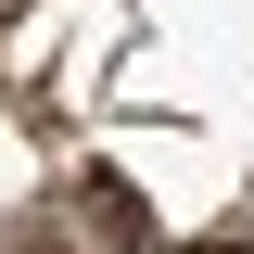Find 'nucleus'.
I'll list each match as a JSON object with an SVG mask.
<instances>
[{
    "label": "nucleus",
    "mask_w": 254,
    "mask_h": 254,
    "mask_svg": "<svg viewBox=\"0 0 254 254\" xmlns=\"http://www.w3.org/2000/svg\"><path fill=\"white\" fill-rule=\"evenodd\" d=\"M26 13H38V0H0V38H13V26H26Z\"/></svg>",
    "instance_id": "3"
},
{
    "label": "nucleus",
    "mask_w": 254,
    "mask_h": 254,
    "mask_svg": "<svg viewBox=\"0 0 254 254\" xmlns=\"http://www.w3.org/2000/svg\"><path fill=\"white\" fill-rule=\"evenodd\" d=\"M89 229H102V242H153V216H140L127 178H89Z\"/></svg>",
    "instance_id": "1"
},
{
    "label": "nucleus",
    "mask_w": 254,
    "mask_h": 254,
    "mask_svg": "<svg viewBox=\"0 0 254 254\" xmlns=\"http://www.w3.org/2000/svg\"><path fill=\"white\" fill-rule=\"evenodd\" d=\"M0 254H76V242H64V216H51V203H26V216L0 229Z\"/></svg>",
    "instance_id": "2"
},
{
    "label": "nucleus",
    "mask_w": 254,
    "mask_h": 254,
    "mask_svg": "<svg viewBox=\"0 0 254 254\" xmlns=\"http://www.w3.org/2000/svg\"><path fill=\"white\" fill-rule=\"evenodd\" d=\"M190 254H242V242H190Z\"/></svg>",
    "instance_id": "4"
}]
</instances>
